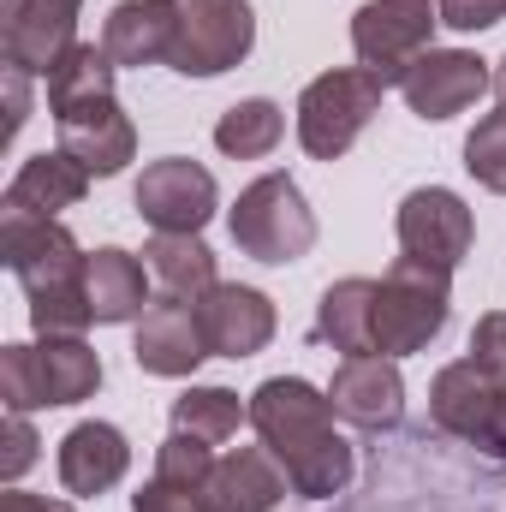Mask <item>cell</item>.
Listing matches in <instances>:
<instances>
[{"instance_id":"cell-22","label":"cell","mask_w":506,"mask_h":512,"mask_svg":"<svg viewBox=\"0 0 506 512\" xmlns=\"http://www.w3.org/2000/svg\"><path fill=\"white\" fill-rule=\"evenodd\" d=\"M84 298H90V316H96L102 328L131 322V316H143V304H149V274H143V262L131 251L102 245L96 256H84Z\"/></svg>"},{"instance_id":"cell-34","label":"cell","mask_w":506,"mask_h":512,"mask_svg":"<svg viewBox=\"0 0 506 512\" xmlns=\"http://www.w3.org/2000/svg\"><path fill=\"white\" fill-rule=\"evenodd\" d=\"M0 84H6V137H18L24 120H30V72L6 66V72H0Z\"/></svg>"},{"instance_id":"cell-8","label":"cell","mask_w":506,"mask_h":512,"mask_svg":"<svg viewBox=\"0 0 506 512\" xmlns=\"http://www.w3.org/2000/svg\"><path fill=\"white\" fill-rule=\"evenodd\" d=\"M429 417H435L447 435L483 447L489 459H506V387H495L471 358L447 364V370L429 382Z\"/></svg>"},{"instance_id":"cell-30","label":"cell","mask_w":506,"mask_h":512,"mask_svg":"<svg viewBox=\"0 0 506 512\" xmlns=\"http://www.w3.org/2000/svg\"><path fill=\"white\" fill-rule=\"evenodd\" d=\"M131 512H215V507H209V489H191V483L149 477V483L131 495Z\"/></svg>"},{"instance_id":"cell-3","label":"cell","mask_w":506,"mask_h":512,"mask_svg":"<svg viewBox=\"0 0 506 512\" xmlns=\"http://www.w3.org/2000/svg\"><path fill=\"white\" fill-rule=\"evenodd\" d=\"M453 310V268L399 256L376 280V352L381 358H411L423 352Z\"/></svg>"},{"instance_id":"cell-26","label":"cell","mask_w":506,"mask_h":512,"mask_svg":"<svg viewBox=\"0 0 506 512\" xmlns=\"http://www.w3.org/2000/svg\"><path fill=\"white\" fill-rule=\"evenodd\" d=\"M245 417H251V405L233 387H185L173 399V429L191 441H209V447H227Z\"/></svg>"},{"instance_id":"cell-23","label":"cell","mask_w":506,"mask_h":512,"mask_svg":"<svg viewBox=\"0 0 506 512\" xmlns=\"http://www.w3.org/2000/svg\"><path fill=\"white\" fill-rule=\"evenodd\" d=\"M316 334L346 358L376 352V280H364V274L334 280L316 304Z\"/></svg>"},{"instance_id":"cell-12","label":"cell","mask_w":506,"mask_h":512,"mask_svg":"<svg viewBox=\"0 0 506 512\" xmlns=\"http://www.w3.org/2000/svg\"><path fill=\"white\" fill-rule=\"evenodd\" d=\"M78 12L84 0H0V48L6 66L48 78L54 60L78 42Z\"/></svg>"},{"instance_id":"cell-6","label":"cell","mask_w":506,"mask_h":512,"mask_svg":"<svg viewBox=\"0 0 506 512\" xmlns=\"http://www.w3.org/2000/svg\"><path fill=\"white\" fill-rule=\"evenodd\" d=\"M435 24H441L435 0H364L352 18L358 66H370L381 84H399L411 72V60H423L435 48Z\"/></svg>"},{"instance_id":"cell-1","label":"cell","mask_w":506,"mask_h":512,"mask_svg":"<svg viewBox=\"0 0 506 512\" xmlns=\"http://www.w3.org/2000/svg\"><path fill=\"white\" fill-rule=\"evenodd\" d=\"M334 399L304 376H268L251 393V423L262 447L280 459L292 495L304 501H334L352 483V441L334 429Z\"/></svg>"},{"instance_id":"cell-31","label":"cell","mask_w":506,"mask_h":512,"mask_svg":"<svg viewBox=\"0 0 506 512\" xmlns=\"http://www.w3.org/2000/svg\"><path fill=\"white\" fill-rule=\"evenodd\" d=\"M471 364H477L495 387H506V310H489V316L471 328Z\"/></svg>"},{"instance_id":"cell-13","label":"cell","mask_w":506,"mask_h":512,"mask_svg":"<svg viewBox=\"0 0 506 512\" xmlns=\"http://www.w3.org/2000/svg\"><path fill=\"white\" fill-rule=\"evenodd\" d=\"M483 90H495L489 60L465 54V48H429L423 60H411V72L399 78V96L417 120H453L465 114Z\"/></svg>"},{"instance_id":"cell-14","label":"cell","mask_w":506,"mask_h":512,"mask_svg":"<svg viewBox=\"0 0 506 512\" xmlns=\"http://www.w3.org/2000/svg\"><path fill=\"white\" fill-rule=\"evenodd\" d=\"M131 358L143 376H191L203 358H209V340H203V322H197V304L185 298H161L137 316V340H131Z\"/></svg>"},{"instance_id":"cell-29","label":"cell","mask_w":506,"mask_h":512,"mask_svg":"<svg viewBox=\"0 0 506 512\" xmlns=\"http://www.w3.org/2000/svg\"><path fill=\"white\" fill-rule=\"evenodd\" d=\"M155 477H167V483H191V489H209V477H215V447L209 441H191V435H167L161 447H155Z\"/></svg>"},{"instance_id":"cell-24","label":"cell","mask_w":506,"mask_h":512,"mask_svg":"<svg viewBox=\"0 0 506 512\" xmlns=\"http://www.w3.org/2000/svg\"><path fill=\"white\" fill-rule=\"evenodd\" d=\"M149 274L161 280V292L167 298H185V304H197L203 292H215L221 280H215V251L197 239V233H155L149 239Z\"/></svg>"},{"instance_id":"cell-4","label":"cell","mask_w":506,"mask_h":512,"mask_svg":"<svg viewBox=\"0 0 506 512\" xmlns=\"http://www.w3.org/2000/svg\"><path fill=\"white\" fill-rule=\"evenodd\" d=\"M227 233H233V245L245 256L268 262V268H286V262L310 256V245H316V215H310L298 179L262 173V179H251L239 191V203L227 215Z\"/></svg>"},{"instance_id":"cell-16","label":"cell","mask_w":506,"mask_h":512,"mask_svg":"<svg viewBox=\"0 0 506 512\" xmlns=\"http://www.w3.org/2000/svg\"><path fill=\"white\" fill-rule=\"evenodd\" d=\"M328 399L346 423L358 429H393L405 417V382H399V364L381 358V352H364V358H340L334 382H328Z\"/></svg>"},{"instance_id":"cell-35","label":"cell","mask_w":506,"mask_h":512,"mask_svg":"<svg viewBox=\"0 0 506 512\" xmlns=\"http://www.w3.org/2000/svg\"><path fill=\"white\" fill-rule=\"evenodd\" d=\"M0 512H72L66 501H48V495H30V489H6Z\"/></svg>"},{"instance_id":"cell-32","label":"cell","mask_w":506,"mask_h":512,"mask_svg":"<svg viewBox=\"0 0 506 512\" xmlns=\"http://www.w3.org/2000/svg\"><path fill=\"white\" fill-rule=\"evenodd\" d=\"M36 447H42V441H36L30 417H24V411H6V453H0V477H6V483H18V477L36 465Z\"/></svg>"},{"instance_id":"cell-11","label":"cell","mask_w":506,"mask_h":512,"mask_svg":"<svg viewBox=\"0 0 506 512\" xmlns=\"http://www.w3.org/2000/svg\"><path fill=\"white\" fill-rule=\"evenodd\" d=\"M471 239H477V221H471L459 191L423 185L399 203V251L405 256L435 262V268H459L471 256Z\"/></svg>"},{"instance_id":"cell-20","label":"cell","mask_w":506,"mask_h":512,"mask_svg":"<svg viewBox=\"0 0 506 512\" xmlns=\"http://www.w3.org/2000/svg\"><path fill=\"white\" fill-rule=\"evenodd\" d=\"M90 179H96V173H90L84 161H72L66 149H42V155H30V161L12 173L6 209H12V215H60V209H72V203H84Z\"/></svg>"},{"instance_id":"cell-15","label":"cell","mask_w":506,"mask_h":512,"mask_svg":"<svg viewBox=\"0 0 506 512\" xmlns=\"http://www.w3.org/2000/svg\"><path fill=\"white\" fill-rule=\"evenodd\" d=\"M197 322H203V340H209V358H256L268 340H274V304L268 292L256 286H215L197 298Z\"/></svg>"},{"instance_id":"cell-36","label":"cell","mask_w":506,"mask_h":512,"mask_svg":"<svg viewBox=\"0 0 506 512\" xmlns=\"http://www.w3.org/2000/svg\"><path fill=\"white\" fill-rule=\"evenodd\" d=\"M495 102H501V114H506V60L495 66Z\"/></svg>"},{"instance_id":"cell-18","label":"cell","mask_w":506,"mask_h":512,"mask_svg":"<svg viewBox=\"0 0 506 512\" xmlns=\"http://www.w3.org/2000/svg\"><path fill=\"white\" fill-rule=\"evenodd\" d=\"M60 149L72 161H84L96 179H114V173H126V161L137 155V131H131L126 108L114 96H102L90 108L60 114Z\"/></svg>"},{"instance_id":"cell-25","label":"cell","mask_w":506,"mask_h":512,"mask_svg":"<svg viewBox=\"0 0 506 512\" xmlns=\"http://www.w3.org/2000/svg\"><path fill=\"white\" fill-rule=\"evenodd\" d=\"M114 60H108V48H96V42H72L60 60H54V72L42 78L48 84V114L60 120V114H72V108H90V102H102V96H114Z\"/></svg>"},{"instance_id":"cell-17","label":"cell","mask_w":506,"mask_h":512,"mask_svg":"<svg viewBox=\"0 0 506 512\" xmlns=\"http://www.w3.org/2000/svg\"><path fill=\"white\" fill-rule=\"evenodd\" d=\"M185 0H120L102 24V48L114 66H167L179 42Z\"/></svg>"},{"instance_id":"cell-27","label":"cell","mask_w":506,"mask_h":512,"mask_svg":"<svg viewBox=\"0 0 506 512\" xmlns=\"http://www.w3.org/2000/svg\"><path fill=\"white\" fill-rule=\"evenodd\" d=\"M280 131H286L280 108H274L268 96H251V102H233V108L221 114V126H215V149L233 155V161H256V155H274Z\"/></svg>"},{"instance_id":"cell-10","label":"cell","mask_w":506,"mask_h":512,"mask_svg":"<svg viewBox=\"0 0 506 512\" xmlns=\"http://www.w3.org/2000/svg\"><path fill=\"white\" fill-rule=\"evenodd\" d=\"M137 215L155 227V233H203L221 191H215V173L203 161H185V155H167V161H149L137 191H131Z\"/></svg>"},{"instance_id":"cell-9","label":"cell","mask_w":506,"mask_h":512,"mask_svg":"<svg viewBox=\"0 0 506 512\" xmlns=\"http://www.w3.org/2000/svg\"><path fill=\"white\" fill-rule=\"evenodd\" d=\"M0 262L12 268V280L36 298V292H60V286H84V251L78 239L54 221V215H12L0 221Z\"/></svg>"},{"instance_id":"cell-33","label":"cell","mask_w":506,"mask_h":512,"mask_svg":"<svg viewBox=\"0 0 506 512\" xmlns=\"http://www.w3.org/2000/svg\"><path fill=\"white\" fill-rule=\"evenodd\" d=\"M435 6H441V24L465 30V36H477V30H489V24L506 18V0H435Z\"/></svg>"},{"instance_id":"cell-21","label":"cell","mask_w":506,"mask_h":512,"mask_svg":"<svg viewBox=\"0 0 506 512\" xmlns=\"http://www.w3.org/2000/svg\"><path fill=\"white\" fill-rule=\"evenodd\" d=\"M286 471L268 447H239L227 459H215V477H209V507L215 512H274L286 501Z\"/></svg>"},{"instance_id":"cell-2","label":"cell","mask_w":506,"mask_h":512,"mask_svg":"<svg viewBox=\"0 0 506 512\" xmlns=\"http://www.w3.org/2000/svg\"><path fill=\"white\" fill-rule=\"evenodd\" d=\"M96 387H102V358L84 346V334H48L42 346H6L0 352V399H6V411L84 405Z\"/></svg>"},{"instance_id":"cell-19","label":"cell","mask_w":506,"mask_h":512,"mask_svg":"<svg viewBox=\"0 0 506 512\" xmlns=\"http://www.w3.org/2000/svg\"><path fill=\"white\" fill-rule=\"evenodd\" d=\"M126 471H131V447L114 423H78V429L60 441V483H66V495L96 501V495H108Z\"/></svg>"},{"instance_id":"cell-28","label":"cell","mask_w":506,"mask_h":512,"mask_svg":"<svg viewBox=\"0 0 506 512\" xmlns=\"http://www.w3.org/2000/svg\"><path fill=\"white\" fill-rule=\"evenodd\" d=\"M465 167L483 191L506 197V114H483L477 131L465 137Z\"/></svg>"},{"instance_id":"cell-5","label":"cell","mask_w":506,"mask_h":512,"mask_svg":"<svg viewBox=\"0 0 506 512\" xmlns=\"http://www.w3.org/2000/svg\"><path fill=\"white\" fill-rule=\"evenodd\" d=\"M381 96H387V84L370 66H334V72L310 78L304 96H298V143H304V155L310 161H340L364 137V126L376 120Z\"/></svg>"},{"instance_id":"cell-7","label":"cell","mask_w":506,"mask_h":512,"mask_svg":"<svg viewBox=\"0 0 506 512\" xmlns=\"http://www.w3.org/2000/svg\"><path fill=\"white\" fill-rule=\"evenodd\" d=\"M256 42V12L245 0H185L179 12V42H173V72L179 78H221L233 72Z\"/></svg>"}]
</instances>
